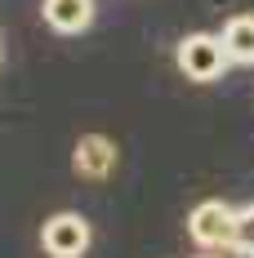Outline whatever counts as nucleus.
Listing matches in <instances>:
<instances>
[{
	"label": "nucleus",
	"instance_id": "1",
	"mask_svg": "<svg viewBox=\"0 0 254 258\" xmlns=\"http://www.w3.org/2000/svg\"><path fill=\"white\" fill-rule=\"evenodd\" d=\"M178 72L187 80H196V85H205V80H219L223 72H228V49H223V40L219 36H210V31H192V36H183L178 40Z\"/></svg>",
	"mask_w": 254,
	"mask_h": 258
},
{
	"label": "nucleus",
	"instance_id": "2",
	"mask_svg": "<svg viewBox=\"0 0 254 258\" xmlns=\"http://www.w3.org/2000/svg\"><path fill=\"white\" fill-rule=\"evenodd\" d=\"M232 223H236V209H228L223 201H201L187 214V236L201 249H232Z\"/></svg>",
	"mask_w": 254,
	"mask_h": 258
},
{
	"label": "nucleus",
	"instance_id": "3",
	"mask_svg": "<svg viewBox=\"0 0 254 258\" xmlns=\"http://www.w3.org/2000/svg\"><path fill=\"white\" fill-rule=\"evenodd\" d=\"M89 240H94V232H89V223L80 218V214H54L49 223L40 227V245H45V254L49 258H80L85 249H89Z\"/></svg>",
	"mask_w": 254,
	"mask_h": 258
},
{
	"label": "nucleus",
	"instance_id": "4",
	"mask_svg": "<svg viewBox=\"0 0 254 258\" xmlns=\"http://www.w3.org/2000/svg\"><path fill=\"white\" fill-rule=\"evenodd\" d=\"M72 169H76L80 178H89V182L107 178V174L116 169V143H112L107 134H85V138H76Z\"/></svg>",
	"mask_w": 254,
	"mask_h": 258
},
{
	"label": "nucleus",
	"instance_id": "5",
	"mask_svg": "<svg viewBox=\"0 0 254 258\" xmlns=\"http://www.w3.org/2000/svg\"><path fill=\"white\" fill-rule=\"evenodd\" d=\"M40 14L58 36H76L94 23V0H45Z\"/></svg>",
	"mask_w": 254,
	"mask_h": 258
},
{
	"label": "nucleus",
	"instance_id": "6",
	"mask_svg": "<svg viewBox=\"0 0 254 258\" xmlns=\"http://www.w3.org/2000/svg\"><path fill=\"white\" fill-rule=\"evenodd\" d=\"M219 40H223V49H228V62L236 67H254V14H236L223 23L219 31Z\"/></svg>",
	"mask_w": 254,
	"mask_h": 258
},
{
	"label": "nucleus",
	"instance_id": "7",
	"mask_svg": "<svg viewBox=\"0 0 254 258\" xmlns=\"http://www.w3.org/2000/svg\"><path fill=\"white\" fill-rule=\"evenodd\" d=\"M232 254L254 258V205L236 209V223H232Z\"/></svg>",
	"mask_w": 254,
	"mask_h": 258
},
{
	"label": "nucleus",
	"instance_id": "8",
	"mask_svg": "<svg viewBox=\"0 0 254 258\" xmlns=\"http://www.w3.org/2000/svg\"><path fill=\"white\" fill-rule=\"evenodd\" d=\"M196 258H214V254H196Z\"/></svg>",
	"mask_w": 254,
	"mask_h": 258
},
{
	"label": "nucleus",
	"instance_id": "9",
	"mask_svg": "<svg viewBox=\"0 0 254 258\" xmlns=\"http://www.w3.org/2000/svg\"><path fill=\"white\" fill-rule=\"evenodd\" d=\"M0 53H5V45H0Z\"/></svg>",
	"mask_w": 254,
	"mask_h": 258
}]
</instances>
